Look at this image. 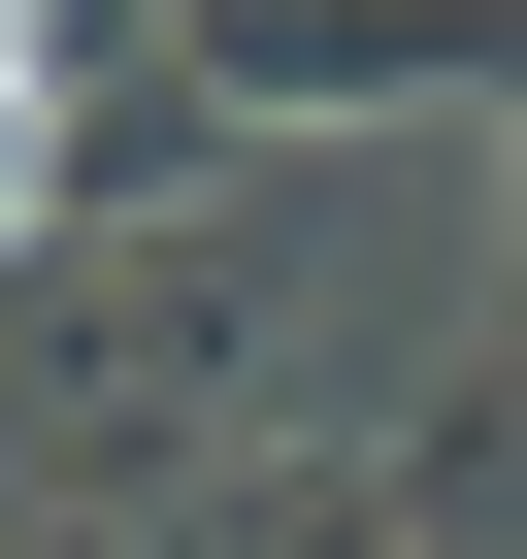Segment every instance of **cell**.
I'll return each mask as SVG.
<instances>
[{"label": "cell", "mask_w": 527, "mask_h": 559, "mask_svg": "<svg viewBox=\"0 0 527 559\" xmlns=\"http://www.w3.org/2000/svg\"><path fill=\"white\" fill-rule=\"evenodd\" d=\"M165 67H231L264 132H396V99H527V0H198Z\"/></svg>", "instance_id": "7a4b0ae2"}, {"label": "cell", "mask_w": 527, "mask_h": 559, "mask_svg": "<svg viewBox=\"0 0 527 559\" xmlns=\"http://www.w3.org/2000/svg\"><path fill=\"white\" fill-rule=\"evenodd\" d=\"M0 67H67V34H34V0H0Z\"/></svg>", "instance_id": "5b68a950"}, {"label": "cell", "mask_w": 527, "mask_h": 559, "mask_svg": "<svg viewBox=\"0 0 527 559\" xmlns=\"http://www.w3.org/2000/svg\"><path fill=\"white\" fill-rule=\"evenodd\" d=\"M231 395H264V263H198V230H132L99 297L34 330V428H67V461H165V428H231Z\"/></svg>", "instance_id": "6da1fadb"}, {"label": "cell", "mask_w": 527, "mask_h": 559, "mask_svg": "<svg viewBox=\"0 0 527 559\" xmlns=\"http://www.w3.org/2000/svg\"><path fill=\"white\" fill-rule=\"evenodd\" d=\"M34 34H67V67H165V34H198V0H34Z\"/></svg>", "instance_id": "277c9868"}, {"label": "cell", "mask_w": 527, "mask_h": 559, "mask_svg": "<svg viewBox=\"0 0 527 559\" xmlns=\"http://www.w3.org/2000/svg\"><path fill=\"white\" fill-rule=\"evenodd\" d=\"M231 165H264L231 67H67V230H165V198H231Z\"/></svg>", "instance_id": "3957f363"}]
</instances>
